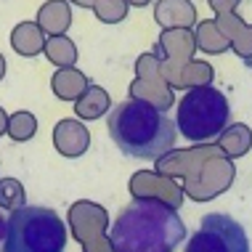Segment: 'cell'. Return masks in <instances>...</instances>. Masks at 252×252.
Masks as SVG:
<instances>
[{"instance_id": "cell-1", "label": "cell", "mask_w": 252, "mask_h": 252, "mask_svg": "<svg viewBox=\"0 0 252 252\" xmlns=\"http://www.w3.org/2000/svg\"><path fill=\"white\" fill-rule=\"evenodd\" d=\"M186 242V226L159 199H133L109 231L112 252H175Z\"/></svg>"}, {"instance_id": "cell-2", "label": "cell", "mask_w": 252, "mask_h": 252, "mask_svg": "<svg viewBox=\"0 0 252 252\" xmlns=\"http://www.w3.org/2000/svg\"><path fill=\"white\" fill-rule=\"evenodd\" d=\"M109 135L125 157L154 162L175 146V127L165 112L146 101H122L109 112Z\"/></svg>"}, {"instance_id": "cell-3", "label": "cell", "mask_w": 252, "mask_h": 252, "mask_svg": "<svg viewBox=\"0 0 252 252\" xmlns=\"http://www.w3.org/2000/svg\"><path fill=\"white\" fill-rule=\"evenodd\" d=\"M66 228L59 213L40 204L11 210L3 231V252H64Z\"/></svg>"}, {"instance_id": "cell-4", "label": "cell", "mask_w": 252, "mask_h": 252, "mask_svg": "<svg viewBox=\"0 0 252 252\" xmlns=\"http://www.w3.org/2000/svg\"><path fill=\"white\" fill-rule=\"evenodd\" d=\"M231 120V106L220 91L210 85L191 88L178 104V130L186 141L202 144L213 141L228 127Z\"/></svg>"}, {"instance_id": "cell-5", "label": "cell", "mask_w": 252, "mask_h": 252, "mask_svg": "<svg viewBox=\"0 0 252 252\" xmlns=\"http://www.w3.org/2000/svg\"><path fill=\"white\" fill-rule=\"evenodd\" d=\"M186 252H250V239L242 223L226 213H210L189 236Z\"/></svg>"}, {"instance_id": "cell-6", "label": "cell", "mask_w": 252, "mask_h": 252, "mask_svg": "<svg viewBox=\"0 0 252 252\" xmlns=\"http://www.w3.org/2000/svg\"><path fill=\"white\" fill-rule=\"evenodd\" d=\"M53 141H56V149L64 157H80L88 152L91 133L77 120H61L56 125V130H53Z\"/></svg>"}, {"instance_id": "cell-7", "label": "cell", "mask_w": 252, "mask_h": 252, "mask_svg": "<svg viewBox=\"0 0 252 252\" xmlns=\"http://www.w3.org/2000/svg\"><path fill=\"white\" fill-rule=\"evenodd\" d=\"M45 43L48 40L43 37V27L37 22H22L11 32V45L19 56H37L40 51H45Z\"/></svg>"}, {"instance_id": "cell-8", "label": "cell", "mask_w": 252, "mask_h": 252, "mask_svg": "<svg viewBox=\"0 0 252 252\" xmlns=\"http://www.w3.org/2000/svg\"><path fill=\"white\" fill-rule=\"evenodd\" d=\"M37 24L43 27V32H51V35H64L72 24V13L69 5L64 0H48L43 8L37 11Z\"/></svg>"}, {"instance_id": "cell-9", "label": "cell", "mask_w": 252, "mask_h": 252, "mask_svg": "<svg viewBox=\"0 0 252 252\" xmlns=\"http://www.w3.org/2000/svg\"><path fill=\"white\" fill-rule=\"evenodd\" d=\"M88 85L91 83H88L85 74L72 69V66H64V69H59L56 74H53V93H56L59 98H64V101H77L85 93Z\"/></svg>"}, {"instance_id": "cell-10", "label": "cell", "mask_w": 252, "mask_h": 252, "mask_svg": "<svg viewBox=\"0 0 252 252\" xmlns=\"http://www.w3.org/2000/svg\"><path fill=\"white\" fill-rule=\"evenodd\" d=\"M109 106H112V101H109L106 91H101L98 85H88L83 96L74 101V112H77L83 120L101 117L104 112H109Z\"/></svg>"}, {"instance_id": "cell-11", "label": "cell", "mask_w": 252, "mask_h": 252, "mask_svg": "<svg viewBox=\"0 0 252 252\" xmlns=\"http://www.w3.org/2000/svg\"><path fill=\"white\" fill-rule=\"evenodd\" d=\"M45 56L51 59V64L56 66H72L77 61V48H74L72 40H66L64 35H53L45 43Z\"/></svg>"}, {"instance_id": "cell-12", "label": "cell", "mask_w": 252, "mask_h": 252, "mask_svg": "<svg viewBox=\"0 0 252 252\" xmlns=\"http://www.w3.org/2000/svg\"><path fill=\"white\" fill-rule=\"evenodd\" d=\"M37 130V122L32 114L27 112H16L13 117H8V133L13 141H30Z\"/></svg>"}, {"instance_id": "cell-13", "label": "cell", "mask_w": 252, "mask_h": 252, "mask_svg": "<svg viewBox=\"0 0 252 252\" xmlns=\"http://www.w3.org/2000/svg\"><path fill=\"white\" fill-rule=\"evenodd\" d=\"M0 204L8 210L24 207V189L19 181H0Z\"/></svg>"}, {"instance_id": "cell-14", "label": "cell", "mask_w": 252, "mask_h": 252, "mask_svg": "<svg viewBox=\"0 0 252 252\" xmlns=\"http://www.w3.org/2000/svg\"><path fill=\"white\" fill-rule=\"evenodd\" d=\"M96 16L106 24H114L125 16V0H96Z\"/></svg>"}, {"instance_id": "cell-15", "label": "cell", "mask_w": 252, "mask_h": 252, "mask_svg": "<svg viewBox=\"0 0 252 252\" xmlns=\"http://www.w3.org/2000/svg\"><path fill=\"white\" fill-rule=\"evenodd\" d=\"M74 5H83V8H96V0H72Z\"/></svg>"}, {"instance_id": "cell-16", "label": "cell", "mask_w": 252, "mask_h": 252, "mask_svg": "<svg viewBox=\"0 0 252 252\" xmlns=\"http://www.w3.org/2000/svg\"><path fill=\"white\" fill-rule=\"evenodd\" d=\"M3 74H5V59L0 56V80H3Z\"/></svg>"}]
</instances>
